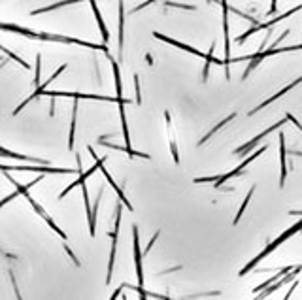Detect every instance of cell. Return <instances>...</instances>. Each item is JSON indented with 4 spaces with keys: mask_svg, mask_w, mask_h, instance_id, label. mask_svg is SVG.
Wrapping results in <instances>:
<instances>
[{
    "mask_svg": "<svg viewBox=\"0 0 302 300\" xmlns=\"http://www.w3.org/2000/svg\"><path fill=\"white\" fill-rule=\"evenodd\" d=\"M134 91H136V104H140L142 97H140V80H138V74H134Z\"/></svg>",
    "mask_w": 302,
    "mask_h": 300,
    "instance_id": "cell-34",
    "label": "cell"
},
{
    "mask_svg": "<svg viewBox=\"0 0 302 300\" xmlns=\"http://www.w3.org/2000/svg\"><path fill=\"white\" fill-rule=\"evenodd\" d=\"M0 155L4 159H17V160H29V162H38L40 166H49L51 162L49 160H45V159H36V157H27V155H21V153H14V151H10L8 147H0Z\"/></svg>",
    "mask_w": 302,
    "mask_h": 300,
    "instance_id": "cell-17",
    "label": "cell"
},
{
    "mask_svg": "<svg viewBox=\"0 0 302 300\" xmlns=\"http://www.w3.org/2000/svg\"><path fill=\"white\" fill-rule=\"evenodd\" d=\"M164 119H166V134H168V142H170V151H172L174 162L178 164V162H180V153H178V143H176V136H174L170 112H164Z\"/></svg>",
    "mask_w": 302,
    "mask_h": 300,
    "instance_id": "cell-18",
    "label": "cell"
},
{
    "mask_svg": "<svg viewBox=\"0 0 302 300\" xmlns=\"http://www.w3.org/2000/svg\"><path fill=\"white\" fill-rule=\"evenodd\" d=\"M266 149H268V145H262V147H259V149H257V151H255L253 155H249V157L245 159V160H244V162H242V164H238V166H236L234 170L227 172V174H221V178H219V180H217V181H216V187H221V185H223V183H225V181H227V180H230V178H234V176H238V174H240V172L244 170V168H245V166H247V164H251V162H253L255 159L259 157V155H262V153H264Z\"/></svg>",
    "mask_w": 302,
    "mask_h": 300,
    "instance_id": "cell-10",
    "label": "cell"
},
{
    "mask_svg": "<svg viewBox=\"0 0 302 300\" xmlns=\"http://www.w3.org/2000/svg\"><path fill=\"white\" fill-rule=\"evenodd\" d=\"M132 243H134V262H136V278H138V285L144 289V270H142V249H140V238H138V227H132Z\"/></svg>",
    "mask_w": 302,
    "mask_h": 300,
    "instance_id": "cell-8",
    "label": "cell"
},
{
    "mask_svg": "<svg viewBox=\"0 0 302 300\" xmlns=\"http://www.w3.org/2000/svg\"><path fill=\"white\" fill-rule=\"evenodd\" d=\"M301 230H302V221H299V223H297L295 227H291V229H287V230H285V232H283V234H280V236H278V238H276V240H274L272 243H268V245H266V247H264V249L261 251V255H257V257L253 259V260H251V262H249V264L245 266L244 270H240V276H245V274H247V272H249V270H253V268H255V266L259 264V262H261V260H262V259L268 257V255L272 253L274 249L278 247V245H282V243L285 242L287 238H291L293 234H297V232H301Z\"/></svg>",
    "mask_w": 302,
    "mask_h": 300,
    "instance_id": "cell-1",
    "label": "cell"
},
{
    "mask_svg": "<svg viewBox=\"0 0 302 300\" xmlns=\"http://www.w3.org/2000/svg\"><path fill=\"white\" fill-rule=\"evenodd\" d=\"M153 36H155L157 40H161V42L170 43V45H174V47H178V49H183V51H187V53H193V55H197V57H201V59H206V57H208V53H202V51L195 49V47H191V45H187V43L178 42V40H174V38H168V36H164V34H161V32H153Z\"/></svg>",
    "mask_w": 302,
    "mask_h": 300,
    "instance_id": "cell-13",
    "label": "cell"
},
{
    "mask_svg": "<svg viewBox=\"0 0 302 300\" xmlns=\"http://www.w3.org/2000/svg\"><path fill=\"white\" fill-rule=\"evenodd\" d=\"M166 6H176V8H183V10H195L193 4H178V2H168Z\"/></svg>",
    "mask_w": 302,
    "mask_h": 300,
    "instance_id": "cell-35",
    "label": "cell"
},
{
    "mask_svg": "<svg viewBox=\"0 0 302 300\" xmlns=\"http://www.w3.org/2000/svg\"><path fill=\"white\" fill-rule=\"evenodd\" d=\"M2 53H4V55H8V57H10V59H14L15 62H19V64H21L23 68H27V70H29V68H30V66H29V64H27V62H25V60H23V59L19 57V55H15V53H12V51H10L8 47H2Z\"/></svg>",
    "mask_w": 302,
    "mask_h": 300,
    "instance_id": "cell-32",
    "label": "cell"
},
{
    "mask_svg": "<svg viewBox=\"0 0 302 300\" xmlns=\"http://www.w3.org/2000/svg\"><path fill=\"white\" fill-rule=\"evenodd\" d=\"M301 270H302V264H299V266H297L295 270L291 272V274H287L285 278H282V280H280L278 283H274V285H270V287H268V289H264V291H262V293H259V295H257V297H255V299H253V300H264V299H266V297H270V295H272L274 291H278L280 287H283V285H285V283H289V281H291L293 278H297V276H299V272H301Z\"/></svg>",
    "mask_w": 302,
    "mask_h": 300,
    "instance_id": "cell-14",
    "label": "cell"
},
{
    "mask_svg": "<svg viewBox=\"0 0 302 300\" xmlns=\"http://www.w3.org/2000/svg\"><path fill=\"white\" fill-rule=\"evenodd\" d=\"M91 10L95 12V17H97V23H99V27H101V34H102V40L104 43L110 42V32L106 29V25H104V21H102V15L99 12V6H97V2H91Z\"/></svg>",
    "mask_w": 302,
    "mask_h": 300,
    "instance_id": "cell-23",
    "label": "cell"
},
{
    "mask_svg": "<svg viewBox=\"0 0 302 300\" xmlns=\"http://www.w3.org/2000/svg\"><path fill=\"white\" fill-rule=\"evenodd\" d=\"M121 300H127V297H123V299H121Z\"/></svg>",
    "mask_w": 302,
    "mask_h": 300,
    "instance_id": "cell-44",
    "label": "cell"
},
{
    "mask_svg": "<svg viewBox=\"0 0 302 300\" xmlns=\"http://www.w3.org/2000/svg\"><path fill=\"white\" fill-rule=\"evenodd\" d=\"M119 227H121V202L117 204V212H115L114 232H112V251H110V260H108L106 283H110V281H112V272H114V264H115V251H117V234H119Z\"/></svg>",
    "mask_w": 302,
    "mask_h": 300,
    "instance_id": "cell-4",
    "label": "cell"
},
{
    "mask_svg": "<svg viewBox=\"0 0 302 300\" xmlns=\"http://www.w3.org/2000/svg\"><path fill=\"white\" fill-rule=\"evenodd\" d=\"M253 193H255V187H251V189H249V193L245 195V200H244V202H242V206H240L238 214H236V217H234V225H236V223L240 221V217H242V214H244V212H245V206L249 204V200H251V195H253Z\"/></svg>",
    "mask_w": 302,
    "mask_h": 300,
    "instance_id": "cell-31",
    "label": "cell"
},
{
    "mask_svg": "<svg viewBox=\"0 0 302 300\" xmlns=\"http://www.w3.org/2000/svg\"><path fill=\"white\" fill-rule=\"evenodd\" d=\"M285 155H287V147H285V136L280 132V166H282V174H280V187L285 185V178H287V160H285Z\"/></svg>",
    "mask_w": 302,
    "mask_h": 300,
    "instance_id": "cell-16",
    "label": "cell"
},
{
    "mask_svg": "<svg viewBox=\"0 0 302 300\" xmlns=\"http://www.w3.org/2000/svg\"><path fill=\"white\" fill-rule=\"evenodd\" d=\"M87 151L91 153V157L95 159V164H99V168H101V170H102V174H104V178H106V181H108L110 185L114 187V191H115V193H117V197L121 199V202H123V204H125V206L129 208V210H132V206H130V204H129V200H127V197L123 195V191H121V187H119V185H117V183H115V181H114V178L110 176V172L106 170V166H104V160H101V159L97 157V153H95V149H93L91 145H87Z\"/></svg>",
    "mask_w": 302,
    "mask_h": 300,
    "instance_id": "cell-7",
    "label": "cell"
},
{
    "mask_svg": "<svg viewBox=\"0 0 302 300\" xmlns=\"http://www.w3.org/2000/svg\"><path fill=\"white\" fill-rule=\"evenodd\" d=\"M66 97L74 100H102V102H117V97H101V95H87V93H78V91H45L42 97Z\"/></svg>",
    "mask_w": 302,
    "mask_h": 300,
    "instance_id": "cell-5",
    "label": "cell"
},
{
    "mask_svg": "<svg viewBox=\"0 0 302 300\" xmlns=\"http://www.w3.org/2000/svg\"><path fill=\"white\" fill-rule=\"evenodd\" d=\"M0 170L2 172L23 170V172H40V174H72L74 172V170H70V168H53V166H21V164H15V166H6V164H2Z\"/></svg>",
    "mask_w": 302,
    "mask_h": 300,
    "instance_id": "cell-12",
    "label": "cell"
},
{
    "mask_svg": "<svg viewBox=\"0 0 302 300\" xmlns=\"http://www.w3.org/2000/svg\"><path fill=\"white\" fill-rule=\"evenodd\" d=\"M136 291H138V295H140V300H145L147 299V291L145 289H140V287H134Z\"/></svg>",
    "mask_w": 302,
    "mask_h": 300,
    "instance_id": "cell-38",
    "label": "cell"
},
{
    "mask_svg": "<svg viewBox=\"0 0 302 300\" xmlns=\"http://www.w3.org/2000/svg\"><path fill=\"white\" fill-rule=\"evenodd\" d=\"M287 121H289L287 117H285V119H280V121H278L276 125H272V127H268V129L264 130V132H261V134H257L255 138H251V140H249V142H247V143H244V145H240V147H238V149L234 151V155H238V157H242V155H247V153L251 151V147H253V145H257V142H259V140H262V138H264L266 134H270V132H274V130H276V129H280L282 125H285Z\"/></svg>",
    "mask_w": 302,
    "mask_h": 300,
    "instance_id": "cell-9",
    "label": "cell"
},
{
    "mask_svg": "<svg viewBox=\"0 0 302 300\" xmlns=\"http://www.w3.org/2000/svg\"><path fill=\"white\" fill-rule=\"evenodd\" d=\"M72 2H57V4H51V6H43L40 10H34V12H30V15H38V14H45V12H51V10H59V8H62V6H70Z\"/></svg>",
    "mask_w": 302,
    "mask_h": 300,
    "instance_id": "cell-30",
    "label": "cell"
},
{
    "mask_svg": "<svg viewBox=\"0 0 302 300\" xmlns=\"http://www.w3.org/2000/svg\"><path fill=\"white\" fill-rule=\"evenodd\" d=\"M119 10V57L123 59V25H125V4L119 2L117 4Z\"/></svg>",
    "mask_w": 302,
    "mask_h": 300,
    "instance_id": "cell-24",
    "label": "cell"
},
{
    "mask_svg": "<svg viewBox=\"0 0 302 300\" xmlns=\"http://www.w3.org/2000/svg\"><path fill=\"white\" fill-rule=\"evenodd\" d=\"M299 83H302V76H301V78H297V80H295V81H293V83H289L287 87H283V89H282V91H280V93H276V95H274V97H270V99H268V100H264V102H262V104H259V106H257V108H255V110H251V112H249V115L257 114V112H259V110H262V108H264V106H268V104H272L274 100H278V99H280V97H283V95H285V93H289V91H291V89H295V87L299 85Z\"/></svg>",
    "mask_w": 302,
    "mask_h": 300,
    "instance_id": "cell-19",
    "label": "cell"
},
{
    "mask_svg": "<svg viewBox=\"0 0 302 300\" xmlns=\"http://www.w3.org/2000/svg\"><path fill=\"white\" fill-rule=\"evenodd\" d=\"M276 8H278V2H272V6H270V12H268V15L276 14Z\"/></svg>",
    "mask_w": 302,
    "mask_h": 300,
    "instance_id": "cell-41",
    "label": "cell"
},
{
    "mask_svg": "<svg viewBox=\"0 0 302 300\" xmlns=\"http://www.w3.org/2000/svg\"><path fill=\"white\" fill-rule=\"evenodd\" d=\"M123 287H125V283L119 287V289H115L114 295H112V299H110V300H117V297H119V295H121V291H123Z\"/></svg>",
    "mask_w": 302,
    "mask_h": 300,
    "instance_id": "cell-39",
    "label": "cell"
},
{
    "mask_svg": "<svg viewBox=\"0 0 302 300\" xmlns=\"http://www.w3.org/2000/svg\"><path fill=\"white\" fill-rule=\"evenodd\" d=\"M285 117H287V119H289V121H291V123H295V125H297V127H299V129L302 130V125H301V123H299V121H297V119H295V117H293V115L287 114V115H285Z\"/></svg>",
    "mask_w": 302,
    "mask_h": 300,
    "instance_id": "cell-40",
    "label": "cell"
},
{
    "mask_svg": "<svg viewBox=\"0 0 302 300\" xmlns=\"http://www.w3.org/2000/svg\"><path fill=\"white\" fill-rule=\"evenodd\" d=\"M221 8H223V36H225V66H227V80H230V64H232V59H230V40H229V12L230 6L227 2H221Z\"/></svg>",
    "mask_w": 302,
    "mask_h": 300,
    "instance_id": "cell-6",
    "label": "cell"
},
{
    "mask_svg": "<svg viewBox=\"0 0 302 300\" xmlns=\"http://www.w3.org/2000/svg\"><path fill=\"white\" fill-rule=\"evenodd\" d=\"M40 72H42V55L38 53L36 55V74H34V85L40 87L42 83H40Z\"/></svg>",
    "mask_w": 302,
    "mask_h": 300,
    "instance_id": "cell-33",
    "label": "cell"
},
{
    "mask_svg": "<svg viewBox=\"0 0 302 300\" xmlns=\"http://www.w3.org/2000/svg\"><path fill=\"white\" fill-rule=\"evenodd\" d=\"M151 297H155V299H161V300H170L168 297H161V295H151Z\"/></svg>",
    "mask_w": 302,
    "mask_h": 300,
    "instance_id": "cell-43",
    "label": "cell"
},
{
    "mask_svg": "<svg viewBox=\"0 0 302 300\" xmlns=\"http://www.w3.org/2000/svg\"><path fill=\"white\" fill-rule=\"evenodd\" d=\"M64 70H66V64H60V66H59L57 70H55V74H53V76H51V78H49V80H47L45 83H42V85L38 87V89H34V93H30V97H29V99H27V100H23V104H19V106L15 108V110H14V115H17V114H19V112H21V110H23V108H25L27 104H30V100H34V99H38V97H42L43 93L47 91L45 87L49 85V83H51L53 80H57L59 76H60V74H62V72H64Z\"/></svg>",
    "mask_w": 302,
    "mask_h": 300,
    "instance_id": "cell-11",
    "label": "cell"
},
{
    "mask_svg": "<svg viewBox=\"0 0 302 300\" xmlns=\"http://www.w3.org/2000/svg\"><path fill=\"white\" fill-rule=\"evenodd\" d=\"M112 68H114V80H115V91H117V104L119 108L125 106V104H130L129 99H123L121 93H123V85H121V74H119V64L112 59Z\"/></svg>",
    "mask_w": 302,
    "mask_h": 300,
    "instance_id": "cell-20",
    "label": "cell"
},
{
    "mask_svg": "<svg viewBox=\"0 0 302 300\" xmlns=\"http://www.w3.org/2000/svg\"><path fill=\"white\" fill-rule=\"evenodd\" d=\"M159 234H161V232H155V234H153V238L149 240V243H147V247H145V249H144V255H147V253L151 251V247H153V243H155V240H157V238H159Z\"/></svg>",
    "mask_w": 302,
    "mask_h": 300,
    "instance_id": "cell-36",
    "label": "cell"
},
{
    "mask_svg": "<svg viewBox=\"0 0 302 300\" xmlns=\"http://www.w3.org/2000/svg\"><path fill=\"white\" fill-rule=\"evenodd\" d=\"M295 268H297V266H285V268H280V272H278V274H274L270 280H266L264 283H261V285L255 287V289H253V293H255V295L262 293L264 289H268V287L272 285V283H278L282 278H285V276H287V274H291V272L295 270Z\"/></svg>",
    "mask_w": 302,
    "mask_h": 300,
    "instance_id": "cell-15",
    "label": "cell"
},
{
    "mask_svg": "<svg viewBox=\"0 0 302 300\" xmlns=\"http://www.w3.org/2000/svg\"><path fill=\"white\" fill-rule=\"evenodd\" d=\"M99 143H102V145H106L108 149H117V151H125L127 155H130V157H140V159H149V155L147 153H140V151H134V149H127V147H119V145H115V143H108L106 140H104V136H101L99 138Z\"/></svg>",
    "mask_w": 302,
    "mask_h": 300,
    "instance_id": "cell-22",
    "label": "cell"
},
{
    "mask_svg": "<svg viewBox=\"0 0 302 300\" xmlns=\"http://www.w3.org/2000/svg\"><path fill=\"white\" fill-rule=\"evenodd\" d=\"M2 30H10V32H19V34H23V36H29V38H38V34H36V32L23 29V27H19V25H8V23H2Z\"/></svg>",
    "mask_w": 302,
    "mask_h": 300,
    "instance_id": "cell-26",
    "label": "cell"
},
{
    "mask_svg": "<svg viewBox=\"0 0 302 300\" xmlns=\"http://www.w3.org/2000/svg\"><path fill=\"white\" fill-rule=\"evenodd\" d=\"M97 170H101V168H99V164H95V166H93L91 170L83 172V174H81V176H80V178H78V180L74 181L72 185H68V187H66V189H64V191H62V193H60V195H59V200L64 199V197H66V195H68V193H70L72 189H76V185H83V183H85L87 178H91V176H93V174H95V172H97Z\"/></svg>",
    "mask_w": 302,
    "mask_h": 300,
    "instance_id": "cell-21",
    "label": "cell"
},
{
    "mask_svg": "<svg viewBox=\"0 0 302 300\" xmlns=\"http://www.w3.org/2000/svg\"><path fill=\"white\" fill-rule=\"evenodd\" d=\"M76 119H78V102H74V108H72V125H70V134H68V149H74V138H76Z\"/></svg>",
    "mask_w": 302,
    "mask_h": 300,
    "instance_id": "cell-28",
    "label": "cell"
},
{
    "mask_svg": "<svg viewBox=\"0 0 302 300\" xmlns=\"http://www.w3.org/2000/svg\"><path fill=\"white\" fill-rule=\"evenodd\" d=\"M299 10H302V4H299V6H295V8H291L289 12H285V14L278 15V17H274V19H270V21H266V23H261V25H257V27H251V29L247 30V32H244L242 36H238L236 38V43H242L245 42L251 34H255V32H259V30H264V29H272L276 23H280V21H283V19H287V17H291L293 14H297Z\"/></svg>",
    "mask_w": 302,
    "mask_h": 300,
    "instance_id": "cell-2",
    "label": "cell"
},
{
    "mask_svg": "<svg viewBox=\"0 0 302 300\" xmlns=\"http://www.w3.org/2000/svg\"><path fill=\"white\" fill-rule=\"evenodd\" d=\"M145 60H147V64H153V57H151V55H149V53H147V55H145Z\"/></svg>",
    "mask_w": 302,
    "mask_h": 300,
    "instance_id": "cell-42",
    "label": "cell"
},
{
    "mask_svg": "<svg viewBox=\"0 0 302 300\" xmlns=\"http://www.w3.org/2000/svg\"><path fill=\"white\" fill-rule=\"evenodd\" d=\"M297 285H299V281H295V283H293V285H291V289H289V291H287V295H285V297H283V300H289V299H291V295H293V293H295V289H297Z\"/></svg>",
    "mask_w": 302,
    "mask_h": 300,
    "instance_id": "cell-37",
    "label": "cell"
},
{
    "mask_svg": "<svg viewBox=\"0 0 302 300\" xmlns=\"http://www.w3.org/2000/svg\"><path fill=\"white\" fill-rule=\"evenodd\" d=\"M234 117H236V114H230V115H227V117H225V119H223V121H221V123H219V125H216V127H214V129L210 130V132H208V134H204V138H202L201 142H199V145H204V143L208 142V140H210V138H212V136H214V134H216L217 130H219V129H223V125H227V123H229L230 119H234Z\"/></svg>",
    "mask_w": 302,
    "mask_h": 300,
    "instance_id": "cell-25",
    "label": "cell"
},
{
    "mask_svg": "<svg viewBox=\"0 0 302 300\" xmlns=\"http://www.w3.org/2000/svg\"><path fill=\"white\" fill-rule=\"evenodd\" d=\"M38 215H40V217H42V219H43V221H45V223H47V225H49V229H51V230H55V232H57L59 236H60V240H66V234H64V232H62V230L59 229L57 225H55V221H53V219H51V217H49V215L45 214V212H43V210H42V212H40V214H38Z\"/></svg>",
    "mask_w": 302,
    "mask_h": 300,
    "instance_id": "cell-29",
    "label": "cell"
},
{
    "mask_svg": "<svg viewBox=\"0 0 302 300\" xmlns=\"http://www.w3.org/2000/svg\"><path fill=\"white\" fill-rule=\"evenodd\" d=\"M214 47H216V43L212 42V47H210V51H208V57H206V66H204V74H202L204 81L208 80V72H210V62H216V64H223V60H219V59L214 57Z\"/></svg>",
    "mask_w": 302,
    "mask_h": 300,
    "instance_id": "cell-27",
    "label": "cell"
},
{
    "mask_svg": "<svg viewBox=\"0 0 302 300\" xmlns=\"http://www.w3.org/2000/svg\"><path fill=\"white\" fill-rule=\"evenodd\" d=\"M36 40H51V42H66V43H76V45H83V47H91V49H101L106 51V55H110L108 45H97V43H89L78 38H70V36H59V34H49V32H40Z\"/></svg>",
    "mask_w": 302,
    "mask_h": 300,
    "instance_id": "cell-3",
    "label": "cell"
}]
</instances>
